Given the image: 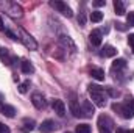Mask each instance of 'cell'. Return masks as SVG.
I'll use <instances>...</instances> for the list:
<instances>
[{
	"label": "cell",
	"mask_w": 134,
	"mask_h": 133,
	"mask_svg": "<svg viewBox=\"0 0 134 133\" xmlns=\"http://www.w3.org/2000/svg\"><path fill=\"white\" fill-rule=\"evenodd\" d=\"M78 24H80L81 27L86 25V13H80V16H78Z\"/></svg>",
	"instance_id": "cell-27"
},
{
	"label": "cell",
	"mask_w": 134,
	"mask_h": 133,
	"mask_svg": "<svg viewBox=\"0 0 134 133\" xmlns=\"http://www.w3.org/2000/svg\"><path fill=\"white\" fill-rule=\"evenodd\" d=\"M19 33H20V36H19L20 42H22V44H24L28 50H36V49H37V42H36V39H34V38L28 33L27 30L19 28Z\"/></svg>",
	"instance_id": "cell-4"
},
{
	"label": "cell",
	"mask_w": 134,
	"mask_h": 133,
	"mask_svg": "<svg viewBox=\"0 0 134 133\" xmlns=\"http://www.w3.org/2000/svg\"><path fill=\"white\" fill-rule=\"evenodd\" d=\"M0 61H2L3 64H6V66H9V64L13 63V57H9V52H8V49H5V47L0 49Z\"/></svg>",
	"instance_id": "cell-14"
},
{
	"label": "cell",
	"mask_w": 134,
	"mask_h": 133,
	"mask_svg": "<svg viewBox=\"0 0 134 133\" xmlns=\"http://www.w3.org/2000/svg\"><path fill=\"white\" fill-rule=\"evenodd\" d=\"M126 24L128 27H134V11H130L126 16Z\"/></svg>",
	"instance_id": "cell-25"
},
{
	"label": "cell",
	"mask_w": 134,
	"mask_h": 133,
	"mask_svg": "<svg viewBox=\"0 0 134 133\" xmlns=\"http://www.w3.org/2000/svg\"><path fill=\"white\" fill-rule=\"evenodd\" d=\"M50 6L55 8L56 11H59L61 14L67 16V17H72V14H73L72 9H70V6H67V3L61 2V0H52V2H50Z\"/></svg>",
	"instance_id": "cell-6"
},
{
	"label": "cell",
	"mask_w": 134,
	"mask_h": 133,
	"mask_svg": "<svg viewBox=\"0 0 134 133\" xmlns=\"http://www.w3.org/2000/svg\"><path fill=\"white\" fill-rule=\"evenodd\" d=\"M112 125H114V122L111 121V117H108V116H104V114H101L100 117H98V127H104V129H112Z\"/></svg>",
	"instance_id": "cell-16"
},
{
	"label": "cell",
	"mask_w": 134,
	"mask_h": 133,
	"mask_svg": "<svg viewBox=\"0 0 134 133\" xmlns=\"http://www.w3.org/2000/svg\"><path fill=\"white\" fill-rule=\"evenodd\" d=\"M28 88H30V80H25V81H22V83L17 86V89H19L20 94H25V93L28 91Z\"/></svg>",
	"instance_id": "cell-23"
},
{
	"label": "cell",
	"mask_w": 134,
	"mask_h": 133,
	"mask_svg": "<svg viewBox=\"0 0 134 133\" xmlns=\"http://www.w3.org/2000/svg\"><path fill=\"white\" fill-rule=\"evenodd\" d=\"M128 44H130L131 47H134V33H131L128 36Z\"/></svg>",
	"instance_id": "cell-32"
},
{
	"label": "cell",
	"mask_w": 134,
	"mask_h": 133,
	"mask_svg": "<svg viewBox=\"0 0 134 133\" xmlns=\"http://www.w3.org/2000/svg\"><path fill=\"white\" fill-rule=\"evenodd\" d=\"M114 9H115V14L119 16H123L126 11H125V3L122 0H114Z\"/></svg>",
	"instance_id": "cell-20"
},
{
	"label": "cell",
	"mask_w": 134,
	"mask_h": 133,
	"mask_svg": "<svg viewBox=\"0 0 134 133\" xmlns=\"http://www.w3.org/2000/svg\"><path fill=\"white\" fill-rule=\"evenodd\" d=\"M89 74H91V77L92 78H95V80H98V81H103L104 80V70L100 69V67H92L91 70H89Z\"/></svg>",
	"instance_id": "cell-15"
},
{
	"label": "cell",
	"mask_w": 134,
	"mask_h": 133,
	"mask_svg": "<svg viewBox=\"0 0 134 133\" xmlns=\"http://www.w3.org/2000/svg\"><path fill=\"white\" fill-rule=\"evenodd\" d=\"M89 41H91L92 45L98 47L101 44V41H103V33H101V30H92V32L89 33Z\"/></svg>",
	"instance_id": "cell-11"
},
{
	"label": "cell",
	"mask_w": 134,
	"mask_h": 133,
	"mask_svg": "<svg viewBox=\"0 0 134 133\" xmlns=\"http://www.w3.org/2000/svg\"><path fill=\"white\" fill-rule=\"evenodd\" d=\"M58 42H59V45H61L63 49H66L69 52H72V53L76 52V45H75V42H73V39H72L70 36H67V34H59V36H58Z\"/></svg>",
	"instance_id": "cell-5"
},
{
	"label": "cell",
	"mask_w": 134,
	"mask_h": 133,
	"mask_svg": "<svg viewBox=\"0 0 134 133\" xmlns=\"http://www.w3.org/2000/svg\"><path fill=\"white\" fill-rule=\"evenodd\" d=\"M115 28H117V30H120V32H125V30H126V27H125L123 24H120V22H117V24H115Z\"/></svg>",
	"instance_id": "cell-30"
},
{
	"label": "cell",
	"mask_w": 134,
	"mask_h": 133,
	"mask_svg": "<svg viewBox=\"0 0 134 133\" xmlns=\"http://www.w3.org/2000/svg\"><path fill=\"white\" fill-rule=\"evenodd\" d=\"M39 130H41V133H52L53 130H56V124H55V121H52V119H45V121L39 125Z\"/></svg>",
	"instance_id": "cell-12"
},
{
	"label": "cell",
	"mask_w": 134,
	"mask_h": 133,
	"mask_svg": "<svg viewBox=\"0 0 134 133\" xmlns=\"http://www.w3.org/2000/svg\"><path fill=\"white\" fill-rule=\"evenodd\" d=\"M20 69H22L24 74H33L34 72L33 64H31L28 60H22V63H20Z\"/></svg>",
	"instance_id": "cell-19"
},
{
	"label": "cell",
	"mask_w": 134,
	"mask_h": 133,
	"mask_svg": "<svg viewBox=\"0 0 134 133\" xmlns=\"http://www.w3.org/2000/svg\"><path fill=\"white\" fill-rule=\"evenodd\" d=\"M101 19H103V13H101V11H94V13L91 14V21H92V22H100Z\"/></svg>",
	"instance_id": "cell-24"
},
{
	"label": "cell",
	"mask_w": 134,
	"mask_h": 133,
	"mask_svg": "<svg viewBox=\"0 0 134 133\" xmlns=\"http://www.w3.org/2000/svg\"><path fill=\"white\" fill-rule=\"evenodd\" d=\"M0 133H9L8 125H5V124H2V122H0Z\"/></svg>",
	"instance_id": "cell-29"
},
{
	"label": "cell",
	"mask_w": 134,
	"mask_h": 133,
	"mask_svg": "<svg viewBox=\"0 0 134 133\" xmlns=\"http://www.w3.org/2000/svg\"><path fill=\"white\" fill-rule=\"evenodd\" d=\"M0 30L5 32V25H3V19H2V17H0Z\"/></svg>",
	"instance_id": "cell-34"
},
{
	"label": "cell",
	"mask_w": 134,
	"mask_h": 133,
	"mask_svg": "<svg viewBox=\"0 0 134 133\" xmlns=\"http://www.w3.org/2000/svg\"><path fill=\"white\" fill-rule=\"evenodd\" d=\"M5 34H6L8 38H11L13 41H20V39H19V36H17L16 33H13V32H11L9 28H5Z\"/></svg>",
	"instance_id": "cell-26"
},
{
	"label": "cell",
	"mask_w": 134,
	"mask_h": 133,
	"mask_svg": "<svg viewBox=\"0 0 134 133\" xmlns=\"http://www.w3.org/2000/svg\"><path fill=\"white\" fill-rule=\"evenodd\" d=\"M126 67V61L123 60V58H119V60H114L112 61V70L115 72V70H122V69H125Z\"/></svg>",
	"instance_id": "cell-21"
},
{
	"label": "cell",
	"mask_w": 134,
	"mask_h": 133,
	"mask_svg": "<svg viewBox=\"0 0 134 133\" xmlns=\"http://www.w3.org/2000/svg\"><path fill=\"white\" fill-rule=\"evenodd\" d=\"M94 6H97V8L104 6V0H95V2H94Z\"/></svg>",
	"instance_id": "cell-31"
},
{
	"label": "cell",
	"mask_w": 134,
	"mask_h": 133,
	"mask_svg": "<svg viewBox=\"0 0 134 133\" xmlns=\"http://www.w3.org/2000/svg\"><path fill=\"white\" fill-rule=\"evenodd\" d=\"M100 55H101V57H104V58H111V57H115V55H117V49H115L114 45H104V47L101 49Z\"/></svg>",
	"instance_id": "cell-13"
},
{
	"label": "cell",
	"mask_w": 134,
	"mask_h": 133,
	"mask_svg": "<svg viewBox=\"0 0 134 133\" xmlns=\"http://www.w3.org/2000/svg\"><path fill=\"white\" fill-rule=\"evenodd\" d=\"M34 125H36V122H34L33 119H24V124L20 127V132H24V133L31 132V130H34Z\"/></svg>",
	"instance_id": "cell-17"
},
{
	"label": "cell",
	"mask_w": 134,
	"mask_h": 133,
	"mask_svg": "<svg viewBox=\"0 0 134 133\" xmlns=\"http://www.w3.org/2000/svg\"><path fill=\"white\" fill-rule=\"evenodd\" d=\"M128 133H134V130H130V132H128Z\"/></svg>",
	"instance_id": "cell-37"
},
{
	"label": "cell",
	"mask_w": 134,
	"mask_h": 133,
	"mask_svg": "<svg viewBox=\"0 0 134 133\" xmlns=\"http://www.w3.org/2000/svg\"><path fill=\"white\" fill-rule=\"evenodd\" d=\"M104 93H108L111 97H119V91H115V89H112V88H106Z\"/></svg>",
	"instance_id": "cell-28"
},
{
	"label": "cell",
	"mask_w": 134,
	"mask_h": 133,
	"mask_svg": "<svg viewBox=\"0 0 134 133\" xmlns=\"http://www.w3.org/2000/svg\"><path fill=\"white\" fill-rule=\"evenodd\" d=\"M31 103L34 105V108H37V110H44L47 106L45 97L42 94H39V93H34L33 96H31Z\"/></svg>",
	"instance_id": "cell-9"
},
{
	"label": "cell",
	"mask_w": 134,
	"mask_h": 133,
	"mask_svg": "<svg viewBox=\"0 0 134 133\" xmlns=\"http://www.w3.org/2000/svg\"><path fill=\"white\" fill-rule=\"evenodd\" d=\"M133 53H134V47H133Z\"/></svg>",
	"instance_id": "cell-38"
},
{
	"label": "cell",
	"mask_w": 134,
	"mask_h": 133,
	"mask_svg": "<svg viewBox=\"0 0 134 133\" xmlns=\"http://www.w3.org/2000/svg\"><path fill=\"white\" fill-rule=\"evenodd\" d=\"M81 113L84 117H92L95 113V106L91 100H83L81 102Z\"/></svg>",
	"instance_id": "cell-7"
},
{
	"label": "cell",
	"mask_w": 134,
	"mask_h": 133,
	"mask_svg": "<svg viewBox=\"0 0 134 133\" xmlns=\"http://www.w3.org/2000/svg\"><path fill=\"white\" fill-rule=\"evenodd\" d=\"M2 106H3V103H2V100H0V111H2Z\"/></svg>",
	"instance_id": "cell-36"
},
{
	"label": "cell",
	"mask_w": 134,
	"mask_h": 133,
	"mask_svg": "<svg viewBox=\"0 0 134 133\" xmlns=\"http://www.w3.org/2000/svg\"><path fill=\"white\" fill-rule=\"evenodd\" d=\"M98 130H100V133H111L109 129H104V127H98Z\"/></svg>",
	"instance_id": "cell-33"
},
{
	"label": "cell",
	"mask_w": 134,
	"mask_h": 133,
	"mask_svg": "<svg viewBox=\"0 0 134 133\" xmlns=\"http://www.w3.org/2000/svg\"><path fill=\"white\" fill-rule=\"evenodd\" d=\"M0 8H2L6 14H9L11 17H22V13H24L22 6L17 5L16 2H5V3H0Z\"/></svg>",
	"instance_id": "cell-3"
},
{
	"label": "cell",
	"mask_w": 134,
	"mask_h": 133,
	"mask_svg": "<svg viewBox=\"0 0 134 133\" xmlns=\"http://www.w3.org/2000/svg\"><path fill=\"white\" fill-rule=\"evenodd\" d=\"M66 133H70V132H66Z\"/></svg>",
	"instance_id": "cell-39"
},
{
	"label": "cell",
	"mask_w": 134,
	"mask_h": 133,
	"mask_svg": "<svg viewBox=\"0 0 134 133\" xmlns=\"http://www.w3.org/2000/svg\"><path fill=\"white\" fill-rule=\"evenodd\" d=\"M115 133H128L126 130H123V129H117V132Z\"/></svg>",
	"instance_id": "cell-35"
},
{
	"label": "cell",
	"mask_w": 134,
	"mask_h": 133,
	"mask_svg": "<svg viewBox=\"0 0 134 133\" xmlns=\"http://www.w3.org/2000/svg\"><path fill=\"white\" fill-rule=\"evenodd\" d=\"M112 110L114 111H117L122 117H125V119H131L134 116V100L131 96H128V97H125V102H122V103H112Z\"/></svg>",
	"instance_id": "cell-1"
},
{
	"label": "cell",
	"mask_w": 134,
	"mask_h": 133,
	"mask_svg": "<svg viewBox=\"0 0 134 133\" xmlns=\"http://www.w3.org/2000/svg\"><path fill=\"white\" fill-rule=\"evenodd\" d=\"M52 108H53V111H55L59 117H63V116L66 114V103L61 99H53L52 100Z\"/></svg>",
	"instance_id": "cell-8"
},
{
	"label": "cell",
	"mask_w": 134,
	"mask_h": 133,
	"mask_svg": "<svg viewBox=\"0 0 134 133\" xmlns=\"http://www.w3.org/2000/svg\"><path fill=\"white\" fill-rule=\"evenodd\" d=\"M76 133H92V129L89 124H80L76 125Z\"/></svg>",
	"instance_id": "cell-22"
},
{
	"label": "cell",
	"mask_w": 134,
	"mask_h": 133,
	"mask_svg": "<svg viewBox=\"0 0 134 133\" xmlns=\"http://www.w3.org/2000/svg\"><path fill=\"white\" fill-rule=\"evenodd\" d=\"M2 114L6 117H14L16 116V108L13 105H3L2 106Z\"/></svg>",
	"instance_id": "cell-18"
},
{
	"label": "cell",
	"mask_w": 134,
	"mask_h": 133,
	"mask_svg": "<svg viewBox=\"0 0 134 133\" xmlns=\"http://www.w3.org/2000/svg\"><path fill=\"white\" fill-rule=\"evenodd\" d=\"M69 108H70V113L75 116V117H81L83 113H81V106L78 103V100L75 99V96H72V99L69 100Z\"/></svg>",
	"instance_id": "cell-10"
},
{
	"label": "cell",
	"mask_w": 134,
	"mask_h": 133,
	"mask_svg": "<svg viewBox=\"0 0 134 133\" xmlns=\"http://www.w3.org/2000/svg\"><path fill=\"white\" fill-rule=\"evenodd\" d=\"M87 89H89V94H91V97H92V102H94L97 106L104 108L106 103H108V96H106L104 89H103L101 86H98V85H92V83L87 86Z\"/></svg>",
	"instance_id": "cell-2"
}]
</instances>
